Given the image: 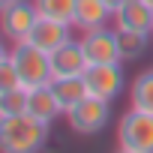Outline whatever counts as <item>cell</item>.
Listing matches in <instances>:
<instances>
[{
  "label": "cell",
  "mask_w": 153,
  "mask_h": 153,
  "mask_svg": "<svg viewBox=\"0 0 153 153\" xmlns=\"http://www.w3.org/2000/svg\"><path fill=\"white\" fill-rule=\"evenodd\" d=\"M120 36V60L123 63H135L147 54L150 48V36L153 33H132V30H117Z\"/></svg>",
  "instance_id": "cell-15"
},
{
  "label": "cell",
  "mask_w": 153,
  "mask_h": 153,
  "mask_svg": "<svg viewBox=\"0 0 153 153\" xmlns=\"http://www.w3.org/2000/svg\"><path fill=\"white\" fill-rule=\"evenodd\" d=\"M129 108L153 114V69L141 72L132 81V87H129Z\"/></svg>",
  "instance_id": "cell-14"
},
{
  "label": "cell",
  "mask_w": 153,
  "mask_h": 153,
  "mask_svg": "<svg viewBox=\"0 0 153 153\" xmlns=\"http://www.w3.org/2000/svg\"><path fill=\"white\" fill-rule=\"evenodd\" d=\"M33 3H36L42 18H54V21H63V24L75 21V6H78V0H33Z\"/></svg>",
  "instance_id": "cell-16"
},
{
  "label": "cell",
  "mask_w": 153,
  "mask_h": 153,
  "mask_svg": "<svg viewBox=\"0 0 153 153\" xmlns=\"http://www.w3.org/2000/svg\"><path fill=\"white\" fill-rule=\"evenodd\" d=\"M69 30H72V24H63V21H54V18H42V15H39V21H36V27L30 30L27 42L36 45V48H42L45 54H51L54 48H60L63 42L72 39Z\"/></svg>",
  "instance_id": "cell-10"
},
{
  "label": "cell",
  "mask_w": 153,
  "mask_h": 153,
  "mask_svg": "<svg viewBox=\"0 0 153 153\" xmlns=\"http://www.w3.org/2000/svg\"><path fill=\"white\" fill-rule=\"evenodd\" d=\"M9 57H12L18 75H21V87L36 90V87L51 84V57L42 48H36L30 42H18V45H12Z\"/></svg>",
  "instance_id": "cell-2"
},
{
  "label": "cell",
  "mask_w": 153,
  "mask_h": 153,
  "mask_svg": "<svg viewBox=\"0 0 153 153\" xmlns=\"http://www.w3.org/2000/svg\"><path fill=\"white\" fill-rule=\"evenodd\" d=\"M84 84L90 96H99L105 102H114L126 90V72L123 63H90L84 72Z\"/></svg>",
  "instance_id": "cell-5"
},
{
  "label": "cell",
  "mask_w": 153,
  "mask_h": 153,
  "mask_svg": "<svg viewBox=\"0 0 153 153\" xmlns=\"http://www.w3.org/2000/svg\"><path fill=\"white\" fill-rule=\"evenodd\" d=\"M0 36H3V33H0Z\"/></svg>",
  "instance_id": "cell-24"
},
{
  "label": "cell",
  "mask_w": 153,
  "mask_h": 153,
  "mask_svg": "<svg viewBox=\"0 0 153 153\" xmlns=\"http://www.w3.org/2000/svg\"><path fill=\"white\" fill-rule=\"evenodd\" d=\"M51 90H54V96H57L63 114H66L72 105H78L84 96H90V93H87V84H84V75H75V78H51Z\"/></svg>",
  "instance_id": "cell-13"
},
{
  "label": "cell",
  "mask_w": 153,
  "mask_h": 153,
  "mask_svg": "<svg viewBox=\"0 0 153 153\" xmlns=\"http://www.w3.org/2000/svg\"><path fill=\"white\" fill-rule=\"evenodd\" d=\"M105 3H108V6H111V12H117V9H120V6H123V3H126V0H105Z\"/></svg>",
  "instance_id": "cell-20"
},
{
  "label": "cell",
  "mask_w": 153,
  "mask_h": 153,
  "mask_svg": "<svg viewBox=\"0 0 153 153\" xmlns=\"http://www.w3.org/2000/svg\"><path fill=\"white\" fill-rule=\"evenodd\" d=\"M87 63H123L120 60V36L117 27H99V30H87L81 36Z\"/></svg>",
  "instance_id": "cell-7"
},
{
  "label": "cell",
  "mask_w": 153,
  "mask_h": 153,
  "mask_svg": "<svg viewBox=\"0 0 153 153\" xmlns=\"http://www.w3.org/2000/svg\"><path fill=\"white\" fill-rule=\"evenodd\" d=\"M117 153H129V150H117Z\"/></svg>",
  "instance_id": "cell-23"
},
{
  "label": "cell",
  "mask_w": 153,
  "mask_h": 153,
  "mask_svg": "<svg viewBox=\"0 0 153 153\" xmlns=\"http://www.w3.org/2000/svg\"><path fill=\"white\" fill-rule=\"evenodd\" d=\"M114 27L132 33H153V6L144 0H126L114 12Z\"/></svg>",
  "instance_id": "cell-9"
},
{
  "label": "cell",
  "mask_w": 153,
  "mask_h": 153,
  "mask_svg": "<svg viewBox=\"0 0 153 153\" xmlns=\"http://www.w3.org/2000/svg\"><path fill=\"white\" fill-rule=\"evenodd\" d=\"M108 120H111V102H105L99 96H84L78 105H72L66 111L69 129L78 135H96L108 126Z\"/></svg>",
  "instance_id": "cell-4"
},
{
  "label": "cell",
  "mask_w": 153,
  "mask_h": 153,
  "mask_svg": "<svg viewBox=\"0 0 153 153\" xmlns=\"http://www.w3.org/2000/svg\"><path fill=\"white\" fill-rule=\"evenodd\" d=\"M144 3H150V6H153V0H144Z\"/></svg>",
  "instance_id": "cell-22"
},
{
  "label": "cell",
  "mask_w": 153,
  "mask_h": 153,
  "mask_svg": "<svg viewBox=\"0 0 153 153\" xmlns=\"http://www.w3.org/2000/svg\"><path fill=\"white\" fill-rule=\"evenodd\" d=\"M27 99H30V90H27V87H18V90H9V93H0V117H18V114H27Z\"/></svg>",
  "instance_id": "cell-17"
},
{
  "label": "cell",
  "mask_w": 153,
  "mask_h": 153,
  "mask_svg": "<svg viewBox=\"0 0 153 153\" xmlns=\"http://www.w3.org/2000/svg\"><path fill=\"white\" fill-rule=\"evenodd\" d=\"M111 21H114V12H111V6L105 3V0H78L72 27H78L81 33H87V30L108 27Z\"/></svg>",
  "instance_id": "cell-11"
},
{
  "label": "cell",
  "mask_w": 153,
  "mask_h": 153,
  "mask_svg": "<svg viewBox=\"0 0 153 153\" xmlns=\"http://www.w3.org/2000/svg\"><path fill=\"white\" fill-rule=\"evenodd\" d=\"M36 21H39V9H36L33 0H15L9 9L0 12V33L12 45H18V42H27Z\"/></svg>",
  "instance_id": "cell-6"
},
{
  "label": "cell",
  "mask_w": 153,
  "mask_h": 153,
  "mask_svg": "<svg viewBox=\"0 0 153 153\" xmlns=\"http://www.w3.org/2000/svg\"><path fill=\"white\" fill-rule=\"evenodd\" d=\"M12 3H15V0H0V12H3V9H9Z\"/></svg>",
  "instance_id": "cell-21"
},
{
  "label": "cell",
  "mask_w": 153,
  "mask_h": 153,
  "mask_svg": "<svg viewBox=\"0 0 153 153\" xmlns=\"http://www.w3.org/2000/svg\"><path fill=\"white\" fill-rule=\"evenodd\" d=\"M9 54H12V48H6L3 42H0V63H3V60H9Z\"/></svg>",
  "instance_id": "cell-19"
},
{
  "label": "cell",
  "mask_w": 153,
  "mask_h": 153,
  "mask_svg": "<svg viewBox=\"0 0 153 153\" xmlns=\"http://www.w3.org/2000/svg\"><path fill=\"white\" fill-rule=\"evenodd\" d=\"M27 114H30V117H36V120H42V123H48V126H51V123L63 114V108H60V102H57V96H54L51 84L30 90V99H27Z\"/></svg>",
  "instance_id": "cell-12"
},
{
  "label": "cell",
  "mask_w": 153,
  "mask_h": 153,
  "mask_svg": "<svg viewBox=\"0 0 153 153\" xmlns=\"http://www.w3.org/2000/svg\"><path fill=\"white\" fill-rule=\"evenodd\" d=\"M48 123L18 114V117H0V153H42L48 141Z\"/></svg>",
  "instance_id": "cell-1"
},
{
  "label": "cell",
  "mask_w": 153,
  "mask_h": 153,
  "mask_svg": "<svg viewBox=\"0 0 153 153\" xmlns=\"http://www.w3.org/2000/svg\"><path fill=\"white\" fill-rule=\"evenodd\" d=\"M51 78H75V75H84L87 72V54L81 39H69L60 48H54L51 54Z\"/></svg>",
  "instance_id": "cell-8"
},
{
  "label": "cell",
  "mask_w": 153,
  "mask_h": 153,
  "mask_svg": "<svg viewBox=\"0 0 153 153\" xmlns=\"http://www.w3.org/2000/svg\"><path fill=\"white\" fill-rule=\"evenodd\" d=\"M117 144L129 153H153V114L129 108L117 120Z\"/></svg>",
  "instance_id": "cell-3"
},
{
  "label": "cell",
  "mask_w": 153,
  "mask_h": 153,
  "mask_svg": "<svg viewBox=\"0 0 153 153\" xmlns=\"http://www.w3.org/2000/svg\"><path fill=\"white\" fill-rule=\"evenodd\" d=\"M18 87H21V75H18L12 57H9V60L0 63V93H9V90H18Z\"/></svg>",
  "instance_id": "cell-18"
}]
</instances>
